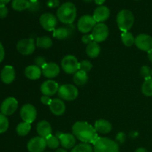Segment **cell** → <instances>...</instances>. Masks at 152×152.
<instances>
[{
	"label": "cell",
	"instance_id": "ee69618b",
	"mask_svg": "<svg viewBox=\"0 0 152 152\" xmlns=\"http://www.w3.org/2000/svg\"><path fill=\"white\" fill-rule=\"evenodd\" d=\"M4 55H5L4 48V47H3L2 44L0 42V62H1L3 60H4Z\"/></svg>",
	"mask_w": 152,
	"mask_h": 152
},
{
	"label": "cell",
	"instance_id": "484cf974",
	"mask_svg": "<svg viewBox=\"0 0 152 152\" xmlns=\"http://www.w3.org/2000/svg\"><path fill=\"white\" fill-rule=\"evenodd\" d=\"M88 80V73L85 72L83 71L79 70L76 74L74 75V82L77 86H83L87 83Z\"/></svg>",
	"mask_w": 152,
	"mask_h": 152
},
{
	"label": "cell",
	"instance_id": "8d00e7d4",
	"mask_svg": "<svg viewBox=\"0 0 152 152\" xmlns=\"http://www.w3.org/2000/svg\"><path fill=\"white\" fill-rule=\"evenodd\" d=\"M34 63H35V65H37V66H38L39 68H40L42 69V68L47 62H46L45 59L44 57H42V56H38V57H37L34 59Z\"/></svg>",
	"mask_w": 152,
	"mask_h": 152
},
{
	"label": "cell",
	"instance_id": "603a6c76",
	"mask_svg": "<svg viewBox=\"0 0 152 152\" xmlns=\"http://www.w3.org/2000/svg\"><path fill=\"white\" fill-rule=\"evenodd\" d=\"M94 129L97 133L108 134L112 130V125L108 120L100 119L95 122Z\"/></svg>",
	"mask_w": 152,
	"mask_h": 152
},
{
	"label": "cell",
	"instance_id": "7dc6e473",
	"mask_svg": "<svg viewBox=\"0 0 152 152\" xmlns=\"http://www.w3.org/2000/svg\"><path fill=\"white\" fill-rule=\"evenodd\" d=\"M135 152H148V151H147L145 148H142V147H141V148H138L135 151Z\"/></svg>",
	"mask_w": 152,
	"mask_h": 152
},
{
	"label": "cell",
	"instance_id": "d4e9b609",
	"mask_svg": "<svg viewBox=\"0 0 152 152\" xmlns=\"http://www.w3.org/2000/svg\"><path fill=\"white\" fill-rule=\"evenodd\" d=\"M86 54L91 58H96L99 55L101 51V48L98 42L94 41L90 44L87 45L86 47Z\"/></svg>",
	"mask_w": 152,
	"mask_h": 152
},
{
	"label": "cell",
	"instance_id": "74e56055",
	"mask_svg": "<svg viewBox=\"0 0 152 152\" xmlns=\"http://www.w3.org/2000/svg\"><path fill=\"white\" fill-rule=\"evenodd\" d=\"M82 42L86 45L90 44L91 42H94L93 37H92L91 34H86V35L83 36V37H82Z\"/></svg>",
	"mask_w": 152,
	"mask_h": 152
},
{
	"label": "cell",
	"instance_id": "9a60e30c",
	"mask_svg": "<svg viewBox=\"0 0 152 152\" xmlns=\"http://www.w3.org/2000/svg\"><path fill=\"white\" fill-rule=\"evenodd\" d=\"M56 137L59 138L61 145L66 149L73 148L76 145V137L73 134L56 133Z\"/></svg>",
	"mask_w": 152,
	"mask_h": 152
},
{
	"label": "cell",
	"instance_id": "4316f807",
	"mask_svg": "<svg viewBox=\"0 0 152 152\" xmlns=\"http://www.w3.org/2000/svg\"><path fill=\"white\" fill-rule=\"evenodd\" d=\"M12 8L16 11H22L30 7L29 0H13L12 1Z\"/></svg>",
	"mask_w": 152,
	"mask_h": 152
},
{
	"label": "cell",
	"instance_id": "d6a6232c",
	"mask_svg": "<svg viewBox=\"0 0 152 152\" xmlns=\"http://www.w3.org/2000/svg\"><path fill=\"white\" fill-rule=\"evenodd\" d=\"M142 92L145 96H152V77L145 80L142 86Z\"/></svg>",
	"mask_w": 152,
	"mask_h": 152
},
{
	"label": "cell",
	"instance_id": "f35d334b",
	"mask_svg": "<svg viewBox=\"0 0 152 152\" xmlns=\"http://www.w3.org/2000/svg\"><path fill=\"white\" fill-rule=\"evenodd\" d=\"M126 134L123 133V132H120V133L117 134V137H116V140L118 143H123V142L126 141Z\"/></svg>",
	"mask_w": 152,
	"mask_h": 152
},
{
	"label": "cell",
	"instance_id": "816d5d0a",
	"mask_svg": "<svg viewBox=\"0 0 152 152\" xmlns=\"http://www.w3.org/2000/svg\"><path fill=\"white\" fill-rule=\"evenodd\" d=\"M84 1H86V2H91V1H92L93 0H83Z\"/></svg>",
	"mask_w": 152,
	"mask_h": 152
},
{
	"label": "cell",
	"instance_id": "4dcf8cb0",
	"mask_svg": "<svg viewBox=\"0 0 152 152\" xmlns=\"http://www.w3.org/2000/svg\"><path fill=\"white\" fill-rule=\"evenodd\" d=\"M71 152H94V148L89 143H82L75 145L71 150Z\"/></svg>",
	"mask_w": 152,
	"mask_h": 152
},
{
	"label": "cell",
	"instance_id": "6da1fadb",
	"mask_svg": "<svg viewBox=\"0 0 152 152\" xmlns=\"http://www.w3.org/2000/svg\"><path fill=\"white\" fill-rule=\"evenodd\" d=\"M72 132L76 138L85 143H94L99 137L94 127L86 122L78 121L74 123Z\"/></svg>",
	"mask_w": 152,
	"mask_h": 152
},
{
	"label": "cell",
	"instance_id": "52a82bcc",
	"mask_svg": "<svg viewBox=\"0 0 152 152\" xmlns=\"http://www.w3.org/2000/svg\"><path fill=\"white\" fill-rule=\"evenodd\" d=\"M96 22L94 19L93 16L90 15H84L81 16L77 22V29L83 34H88L93 30Z\"/></svg>",
	"mask_w": 152,
	"mask_h": 152
},
{
	"label": "cell",
	"instance_id": "cb8c5ba5",
	"mask_svg": "<svg viewBox=\"0 0 152 152\" xmlns=\"http://www.w3.org/2000/svg\"><path fill=\"white\" fill-rule=\"evenodd\" d=\"M42 69L35 65H29L25 70V75L28 79L31 80H37L42 75Z\"/></svg>",
	"mask_w": 152,
	"mask_h": 152
},
{
	"label": "cell",
	"instance_id": "e575fe53",
	"mask_svg": "<svg viewBox=\"0 0 152 152\" xmlns=\"http://www.w3.org/2000/svg\"><path fill=\"white\" fill-rule=\"evenodd\" d=\"M92 68H93V65L88 60H83L79 64V70L83 71L86 73L89 72L92 69Z\"/></svg>",
	"mask_w": 152,
	"mask_h": 152
},
{
	"label": "cell",
	"instance_id": "f907efd6",
	"mask_svg": "<svg viewBox=\"0 0 152 152\" xmlns=\"http://www.w3.org/2000/svg\"><path fill=\"white\" fill-rule=\"evenodd\" d=\"M30 2H37L38 1V0H29Z\"/></svg>",
	"mask_w": 152,
	"mask_h": 152
},
{
	"label": "cell",
	"instance_id": "db71d44e",
	"mask_svg": "<svg viewBox=\"0 0 152 152\" xmlns=\"http://www.w3.org/2000/svg\"><path fill=\"white\" fill-rule=\"evenodd\" d=\"M135 1H138V0H135Z\"/></svg>",
	"mask_w": 152,
	"mask_h": 152
},
{
	"label": "cell",
	"instance_id": "7bdbcfd3",
	"mask_svg": "<svg viewBox=\"0 0 152 152\" xmlns=\"http://www.w3.org/2000/svg\"><path fill=\"white\" fill-rule=\"evenodd\" d=\"M38 1H37V2H30V7L28 9L30 10H31V11H36V10H38Z\"/></svg>",
	"mask_w": 152,
	"mask_h": 152
},
{
	"label": "cell",
	"instance_id": "ffe728a7",
	"mask_svg": "<svg viewBox=\"0 0 152 152\" xmlns=\"http://www.w3.org/2000/svg\"><path fill=\"white\" fill-rule=\"evenodd\" d=\"M50 111L52 114L56 116H60L65 113V104L62 99L56 98L52 99L50 105H49Z\"/></svg>",
	"mask_w": 152,
	"mask_h": 152
},
{
	"label": "cell",
	"instance_id": "83f0119b",
	"mask_svg": "<svg viewBox=\"0 0 152 152\" xmlns=\"http://www.w3.org/2000/svg\"><path fill=\"white\" fill-rule=\"evenodd\" d=\"M52 45H53L52 39L49 37H46V36L39 37L37 39V42H36L37 47L43 49L50 48Z\"/></svg>",
	"mask_w": 152,
	"mask_h": 152
},
{
	"label": "cell",
	"instance_id": "e0dca14e",
	"mask_svg": "<svg viewBox=\"0 0 152 152\" xmlns=\"http://www.w3.org/2000/svg\"><path fill=\"white\" fill-rule=\"evenodd\" d=\"M66 25L67 26L65 27H59V28H56L53 31V37L59 40L65 39H67L68 37H71L74 34L75 27L73 25V24Z\"/></svg>",
	"mask_w": 152,
	"mask_h": 152
},
{
	"label": "cell",
	"instance_id": "7c38bea8",
	"mask_svg": "<svg viewBox=\"0 0 152 152\" xmlns=\"http://www.w3.org/2000/svg\"><path fill=\"white\" fill-rule=\"evenodd\" d=\"M37 109L31 104H25L22 107L20 111L21 118L23 122L28 123H32L37 118Z\"/></svg>",
	"mask_w": 152,
	"mask_h": 152
},
{
	"label": "cell",
	"instance_id": "681fc988",
	"mask_svg": "<svg viewBox=\"0 0 152 152\" xmlns=\"http://www.w3.org/2000/svg\"><path fill=\"white\" fill-rule=\"evenodd\" d=\"M55 152H67V151L65 148H58Z\"/></svg>",
	"mask_w": 152,
	"mask_h": 152
},
{
	"label": "cell",
	"instance_id": "ba28073f",
	"mask_svg": "<svg viewBox=\"0 0 152 152\" xmlns=\"http://www.w3.org/2000/svg\"><path fill=\"white\" fill-rule=\"evenodd\" d=\"M35 42L32 38L23 39L19 40L16 45V49L18 52L25 56L32 54L35 50Z\"/></svg>",
	"mask_w": 152,
	"mask_h": 152
},
{
	"label": "cell",
	"instance_id": "f6af8a7d",
	"mask_svg": "<svg viewBox=\"0 0 152 152\" xmlns=\"http://www.w3.org/2000/svg\"><path fill=\"white\" fill-rule=\"evenodd\" d=\"M11 0H0V7L5 6L6 4H8Z\"/></svg>",
	"mask_w": 152,
	"mask_h": 152
},
{
	"label": "cell",
	"instance_id": "9c48e42d",
	"mask_svg": "<svg viewBox=\"0 0 152 152\" xmlns=\"http://www.w3.org/2000/svg\"><path fill=\"white\" fill-rule=\"evenodd\" d=\"M109 30L108 27L104 23H97L92 30V37L94 41L96 42H102L105 41L108 37Z\"/></svg>",
	"mask_w": 152,
	"mask_h": 152
},
{
	"label": "cell",
	"instance_id": "f5cc1de1",
	"mask_svg": "<svg viewBox=\"0 0 152 152\" xmlns=\"http://www.w3.org/2000/svg\"><path fill=\"white\" fill-rule=\"evenodd\" d=\"M151 77H152V70H151Z\"/></svg>",
	"mask_w": 152,
	"mask_h": 152
},
{
	"label": "cell",
	"instance_id": "d6986e66",
	"mask_svg": "<svg viewBox=\"0 0 152 152\" xmlns=\"http://www.w3.org/2000/svg\"><path fill=\"white\" fill-rule=\"evenodd\" d=\"M110 10L106 6L101 5L96 7L93 13V17L96 23H102L109 18Z\"/></svg>",
	"mask_w": 152,
	"mask_h": 152
},
{
	"label": "cell",
	"instance_id": "1f68e13d",
	"mask_svg": "<svg viewBox=\"0 0 152 152\" xmlns=\"http://www.w3.org/2000/svg\"><path fill=\"white\" fill-rule=\"evenodd\" d=\"M46 140V144H47V146L50 149H56L60 145V142H59V138L56 136H53V135H50L49 137H48L45 139Z\"/></svg>",
	"mask_w": 152,
	"mask_h": 152
},
{
	"label": "cell",
	"instance_id": "60d3db41",
	"mask_svg": "<svg viewBox=\"0 0 152 152\" xmlns=\"http://www.w3.org/2000/svg\"><path fill=\"white\" fill-rule=\"evenodd\" d=\"M8 14V10L6 6L0 7V19H4Z\"/></svg>",
	"mask_w": 152,
	"mask_h": 152
},
{
	"label": "cell",
	"instance_id": "7402d4cb",
	"mask_svg": "<svg viewBox=\"0 0 152 152\" xmlns=\"http://www.w3.org/2000/svg\"><path fill=\"white\" fill-rule=\"evenodd\" d=\"M37 131L39 136L45 138V139L52 134L51 126L46 120H42V121L39 122L37 126Z\"/></svg>",
	"mask_w": 152,
	"mask_h": 152
},
{
	"label": "cell",
	"instance_id": "f546056e",
	"mask_svg": "<svg viewBox=\"0 0 152 152\" xmlns=\"http://www.w3.org/2000/svg\"><path fill=\"white\" fill-rule=\"evenodd\" d=\"M31 129V126L30 123H25V122H22L20 123L16 127V133L19 136H26L28 133L30 132Z\"/></svg>",
	"mask_w": 152,
	"mask_h": 152
},
{
	"label": "cell",
	"instance_id": "b9f144b4",
	"mask_svg": "<svg viewBox=\"0 0 152 152\" xmlns=\"http://www.w3.org/2000/svg\"><path fill=\"white\" fill-rule=\"evenodd\" d=\"M59 4V0H49L48 1V5L50 7H56Z\"/></svg>",
	"mask_w": 152,
	"mask_h": 152
},
{
	"label": "cell",
	"instance_id": "4fadbf2b",
	"mask_svg": "<svg viewBox=\"0 0 152 152\" xmlns=\"http://www.w3.org/2000/svg\"><path fill=\"white\" fill-rule=\"evenodd\" d=\"M18 108V102L14 97H7L1 104L0 111L5 116L12 115Z\"/></svg>",
	"mask_w": 152,
	"mask_h": 152
},
{
	"label": "cell",
	"instance_id": "277c9868",
	"mask_svg": "<svg viewBox=\"0 0 152 152\" xmlns=\"http://www.w3.org/2000/svg\"><path fill=\"white\" fill-rule=\"evenodd\" d=\"M134 22V16L132 11L122 10L117 16V26L122 32H127L132 28Z\"/></svg>",
	"mask_w": 152,
	"mask_h": 152
},
{
	"label": "cell",
	"instance_id": "f1b7e54d",
	"mask_svg": "<svg viewBox=\"0 0 152 152\" xmlns=\"http://www.w3.org/2000/svg\"><path fill=\"white\" fill-rule=\"evenodd\" d=\"M121 40L122 42L123 43L126 47H131L133 45L135 42V38L133 34L129 31L127 32H123L121 34Z\"/></svg>",
	"mask_w": 152,
	"mask_h": 152
},
{
	"label": "cell",
	"instance_id": "ab89813d",
	"mask_svg": "<svg viewBox=\"0 0 152 152\" xmlns=\"http://www.w3.org/2000/svg\"><path fill=\"white\" fill-rule=\"evenodd\" d=\"M40 101H41L42 103L44 104V105H50V102H51V101H52V99H51V98L50 97V96H45V95H43V96H42L41 98H40Z\"/></svg>",
	"mask_w": 152,
	"mask_h": 152
},
{
	"label": "cell",
	"instance_id": "bcb514c9",
	"mask_svg": "<svg viewBox=\"0 0 152 152\" xmlns=\"http://www.w3.org/2000/svg\"><path fill=\"white\" fill-rule=\"evenodd\" d=\"M94 1H95V3H96V4L101 6L102 4H103L104 2H105V0H94Z\"/></svg>",
	"mask_w": 152,
	"mask_h": 152
},
{
	"label": "cell",
	"instance_id": "44dd1931",
	"mask_svg": "<svg viewBox=\"0 0 152 152\" xmlns=\"http://www.w3.org/2000/svg\"><path fill=\"white\" fill-rule=\"evenodd\" d=\"M16 77L14 68L10 65H6L3 68L1 72V80L4 84H10L13 83Z\"/></svg>",
	"mask_w": 152,
	"mask_h": 152
},
{
	"label": "cell",
	"instance_id": "5bb4252c",
	"mask_svg": "<svg viewBox=\"0 0 152 152\" xmlns=\"http://www.w3.org/2000/svg\"><path fill=\"white\" fill-rule=\"evenodd\" d=\"M46 147L45 139L39 136L30 140L27 145V148L30 152H44Z\"/></svg>",
	"mask_w": 152,
	"mask_h": 152
},
{
	"label": "cell",
	"instance_id": "30bf717a",
	"mask_svg": "<svg viewBox=\"0 0 152 152\" xmlns=\"http://www.w3.org/2000/svg\"><path fill=\"white\" fill-rule=\"evenodd\" d=\"M57 17L50 13H43L39 18L40 25L45 31H53L57 25Z\"/></svg>",
	"mask_w": 152,
	"mask_h": 152
},
{
	"label": "cell",
	"instance_id": "11a10c76",
	"mask_svg": "<svg viewBox=\"0 0 152 152\" xmlns=\"http://www.w3.org/2000/svg\"><path fill=\"white\" fill-rule=\"evenodd\" d=\"M46 152H48V151H46Z\"/></svg>",
	"mask_w": 152,
	"mask_h": 152
},
{
	"label": "cell",
	"instance_id": "5b68a950",
	"mask_svg": "<svg viewBox=\"0 0 152 152\" xmlns=\"http://www.w3.org/2000/svg\"><path fill=\"white\" fill-rule=\"evenodd\" d=\"M79 95L78 89L71 84H65L59 86L58 96L61 99L66 101H73L77 99Z\"/></svg>",
	"mask_w": 152,
	"mask_h": 152
},
{
	"label": "cell",
	"instance_id": "2e32d148",
	"mask_svg": "<svg viewBox=\"0 0 152 152\" xmlns=\"http://www.w3.org/2000/svg\"><path fill=\"white\" fill-rule=\"evenodd\" d=\"M59 88V85L56 81L49 80L47 81H45L41 85L40 90H41V92L43 95L50 96L58 93Z\"/></svg>",
	"mask_w": 152,
	"mask_h": 152
},
{
	"label": "cell",
	"instance_id": "3957f363",
	"mask_svg": "<svg viewBox=\"0 0 152 152\" xmlns=\"http://www.w3.org/2000/svg\"><path fill=\"white\" fill-rule=\"evenodd\" d=\"M93 145L94 152H120L118 143L109 138L99 137Z\"/></svg>",
	"mask_w": 152,
	"mask_h": 152
},
{
	"label": "cell",
	"instance_id": "c3c4849f",
	"mask_svg": "<svg viewBox=\"0 0 152 152\" xmlns=\"http://www.w3.org/2000/svg\"><path fill=\"white\" fill-rule=\"evenodd\" d=\"M148 59H149L150 62H152V50H149V51L148 52Z\"/></svg>",
	"mask_w": 152,
	"mask_h": 152
},
{
	"label": "cell",
	"instance_id": "8fae6325",
	"mask_svg": "<svg viewBox=\"0 0 152 152\" xmlns=\"http://www.w3.org/2000/svg\"><path fill=\"white\" fill-rule=\"evenodd\" d=\"M135 45L142 51L148 52L152 50V37L145 34H141L135 38Z\"/></svg>",
	"mask_w": 152,
	"mask_h": 152
},
{
	"label": "cell",
	"instance_id": "8992f818",
	"mask_svg": "<svg viewBox=\"0 0 152 152\" xmlns=\"http://www.w3.org/2000/svg\"><path fill=\"white\" fill-rule=\"evenodd\" d=\"M79 64L77 57L73 55H67L64 56L61 62V65L66 74H74L79 71Z\"/></svg>",
	"mask_w": 152,
	"mask_h": 152
},
{
	"label": "cell",
	"instance_id": "d590c367",
	"mask_svg": "<svg viewBox=\"0 0 152 152\" xmlns=\"http://www.w3.org/2000/svg\"><path fill=\"white\" fill-rule=\"evenodd\" d=\"M140 75L142 78L147 80L148 78H151V70L147 65H143L140 68Z\"/></svg>",
	"mask_w": 152,
	"mask_h": 152
},
{
	"label": "cell",
	"instance_id": "836d02e7",
	"mask_svg": "<svg viewBox=\"0 0 152 152\" xmlns=\"http://www.w3.org/2000/svg\"><path fill=\"white\" fill-rule=\"evenodd\" d=\"M9 127V121L5 115L0 112V134L7 132Z\"/></svg>",
	"mask_w": 152,
	"mask_h": 152
},
{
	"label": "cell",
	"instance_id": "7a4b0ae2",
	"mask_svg": "<svg viewBox=\"0 0 152 152\" xmlns=\"http://www.w3.org/2000/svg\"><path fill=\"white\" fill-rule=\"evenodd\" d=\"M56 17L59 22L65 25H71L77 17V7L72 2H65L56 11Z\"/></svg>",
	"mask_w": 152,
	"mask_h": 152
},
{
	"label": "cell",
	"instance_id": "ac0fdd59",
	"mask_svg": "<svg viewBox=\"0 0 152 152\" xmlns=\"http://www.w3.org/2000/svg\"><path fill=\"white\" fill-rule=\"evenodd\" d=\"M60 72L59 65L55 62L46 63L42 68V73L45 77L48 79H53L57 77Z\"/></svg>",
	"mask_w": 152,
	"mask_h": 152
}]
</instances>
